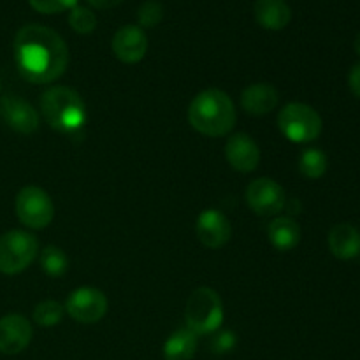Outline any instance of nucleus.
<instances>
[{
	"mask_svg": "<svg viewBox=\"0 0 360 360\" xmlns=\"http://www.w3.org/2000/svg\"><path fill=\"white\" fill-rule=\"evenodd\" d=\"M112 53L123 63H137L148 51V37L137 25H125L112 37Z\"/></svg>",
	"mask_w": 360,
	"mask_h": 360,
	"instance_id": "13",
	"label": "nucleus"
},
{
	"mask_svg": "<svg viewBox=\"0 0 360 360\" xmlns=\"http://www.w3.org/2000/svg\"><path fill=\"white\" fill-rule=\"evenodd\" d=\"M186 329L197 336L214 334L224 322V302L217 290L200 287L190 294L185 308Z\"/></svg>",
	"mask_w": 360,
	"mask_h": 360,
	"instance_id": "4",
	"label": "nucleus"
},
{
	"mask_svg": "<svg viewBox=\"0 0 360 360\" xmlns=\"http://www.w3.org/2000/svg\"><path fill=\"white\" fill-rule=\"evenodd\" d=\"M91 7L95 9H111V7H116L118 4H122L123 0H86Z\"/></svg>",
	"mask_w": 360,
	"mask_h": 360,
	"instance_id": "28",
	"label": "nucleus"
},
{
	"mask_svg": "<svg viewBox=\"0 0 360 360\" xmlns=\"http://www.w3.org/2000/svg\"><path fill=\"white\" fill-rule=\"evenodd\" d=\"M354 46H355V51H357V55L360 56V32L357 34V37H355Z\"/></svg>",
	"mask_w": 360,
	"mask_h": 360,
	"instance_id": "29",
	"label": "nucleus"
},
{
	"mask_svg": "<svg viewBox=\"0 0 360 360\" xmlns=\"http://www.w3.org/2000/svg\"><path fill=\"white\" fill-rule=\"evenodd\" d=\"M236 108L225 91L210 88L193 97L188 108V122L197 132L210 137L227 136L236 125Z\"/></svg>",
	"mask_w": 360,
	"mask_h": 360,
	"instance_id": "2",
	"label": "nucleus"
},
{
	"mask_svg": "<svg viewBox=\"0 0 360 360\" xmlns=\"http://www.w3.org/2000/svg\"><path fill=\"white\" fill-rule=\"evenodd\" d=\"M42 271L51 278H60L69 269V259L58 246H46L39 257Z\"/></svg>",
	"mask_w": 360,
	"mask_h": 360,
	"instance_id": "21",
	"label": "nucleus"
},
{
	"mask_svg": "<svg viewBox=\"0 0 360 360\" xmlns=\"http://www.w3.org/2000/svg\"><path fill=\"white\" fill-rule=\"evenodd\" d=\"M197 334L190 329H178L165 340L164 359L165 360H190L197 352Z\"/></svg>",
	"mask_w": 360,
	"mask_h": 360,
	"instance_id": "19",
	"label": "nucleus"
},
{
	"mask_svg": "<svg viewBox=\"0 0 360 360\" xmlns=\"http://www.w3.org/2000/svg\"><path fill=\"white\" fill-rule=\"evenodd\" d=\"M39 255V243L25 231H9L0 236V273L18 274Z\"/></svg>",
	"mask_w": 360,
	"mask_h": 360,
	"instance_id": "6",
	"label": "nucleus"
},
{
	"mask_svg": "<svg viewBox=\"0 0 360 360\" xmlns=\"http://www.w3.org/2000/svg\"><path fill=\"white\" fill-rule=\"evenodd\" d=\"M63 313H65V308L60 302L42 301L35 306L34 322L41 327H55L62 322Z\"/></svg>",
	"mask_w": 360,
	"mask_h": 360,
	"instance_id": "22",
	"label": "nucleus"
},
{
	"mask_svg": "<svg viewBox=\"0 0 360 360\" xmlns=\"http://www.w3.org/2000/svg\"><path fill=\"white\" fill-rule=\"evenodd\" d=\"M280 102V94L269 83H255L241 94V105L253 116H264L273 111Z\"/></svg>",
	"mask_w": 360,
	"mask_h": 360,
	"instance_id": "15",
	"label": "nucleus"
},
{
	"mask_svg": "<svg viewBox=\"0 0 360 360\" xmlns=\"http://www.w3.org/2000/svg\"><path fill=\"white\" fill-rule=\"evenodd\" d=\"M108 297L102 290L83 287L74 290L65 302V311L79 323H97L108 313Z\"/></svg>",
	"mask_w": 360,
	"mask_h": 360,
	"instance_id": "8",
	"label": "nucleus"
},
{
	"mask_svg": "<svg viewBox=\"0 0 360 360\" xmlns=\"http://www.w3.org/2000/svg\"><path fill=\"white\" fill-rule=\"evenodd\" d=\"M164 20V6L157 0H146L137 11V21L141 27L153 28Z\"/></svg>",
	"mask_w": 360,
	"mask_h": 360,
	"instance_id": "24",
	"label": "nucleus"
},
{
	"mask_svg": "<svg viewBox=\"0 0 360 360\" xmlns=\"http://www.w3.org/2000/svg\"><path fill=\"white\" fill-rule=\"evenodd\" d=\"M236 343H238V338H236L232 330H221V333L217 330L213 341H211V350L218 355L229 354L236 347Z\"/></svg>",
	"mask_w": 360,
	"mask_h": 360,
	"instance_id": "26",
	"label": "nucleus"
},
{
	"mask_svg": "<svg viewBox=\"0 0 360 360\" xmlns=\"http://www.w3.org/2000/svg\"><path fill=\"white\" fill-rule=\"evenodd\" d=\"M195 234L206 248L218 250L231 241L232 225L218 210H206L197 218Z\"/></svg>",
	"mask_w": 360,
	"mask_h": 360,
	"instance_id": "11",
	"label": "nucleus"
},
{
	"mask_svg": "<svg viewBox=\"0 0 360 360\" xmlns=\"http://www.w3.org/2000/svg\"><path fill=\"white\" fill-rule=\"evenodd\" d=\"M41 111L51 129L63 134H74L86 122V105L76 90L53 86L41 98Z\"/></svg>",
	"mask_w": 360,
	"mask_h": 360,
	"instance_id": "3",
	"label": "nucleus"
},
{
	"mask_svg": "<svg viewBox=\"0 0 360 360\" xmlns=\"http://www.w3.org/2000/svg\"><path fill=\"white\" fill-rule=\"evenodd\" d=\"M348 86H350L352 94L360 98V63L352 67L350 74H348Z\"/></svg>",
	"mask_w": 360,
	"mask_h": 360,
	"instance_id": "27",
	"label": "nucleus"
},
{
	"mask_svg": "<svg viewBox=\"0 0 360 360\" xmlns=\"http://www.w3.org/2000/svg\"><path fill=\"white\" fill-rule=\"evenodd\" d=\"M16 214L25 227H30L39 231L46 229L53 221L55 217V206L48 193L39 186H25L18 192L16 202Z\"/></svg>",
	"mask_w": 360,
	"mask_h": 360,
	"instance_id": "7",
	"label": "nucleus"
},
{
	"mask_svg": "<svg viewBox=\"0 0 360 360\" xmlns=\"http://www.w3.org/2000/svg\"><path fill=\"white\" fill-rule=\"evenodd\" d=\"M0 94H2V81H0Z\"/></svg>",
	"mask_w": 360,
	"mask_h": 360,
	"instance_id": "30",
	"label": "nucleus"
},
{
	"mask_svg": "<svg viewBox=\"0 0 360 360\" xmlns=\"http://www.w3.org/2000/svg\"><path fill=\"white\" fill-rule=\"evenodd\" d=\"M246 202L259 217H274L283 211L287 204L283 186L271 178L253 179L246 188Z\"/></svg>",
	"mask_w": 360,
	"mask_h": 360,
	"instance_id": "9",
	"label": "nucleus"
},
{
	"mask_svg": "<svg viewBox=\"0 0 360 360\" xmlns=\"http://www.w3.org/2000/svg\"><path fill=\"white\" fill-rule=\"evenodd\" d=\"M14 60L27 81L46 84L63 76L69 65V48L55 30L27 25L14 37Z\"/></svg>",
	"mask_w": 360,
	"mask_h": 360,
	"instance_id": "1",
	"label": "nucleus"
},
{
	"mask_svg": "<svg viewBox=\"0 0 360 360\" xmlns=\"http://www.w3.org/2000/svg\"><path fill=\"white\" fill-rule=\"evenodd\" d=\"M225 157L236 171L253 172L260 162V148L252 137L239 132L229 137L225 144Z\"/></svg>",
	"mask_w": 360,
	"mask_h": 360,
	"instance_id": "14",
	"label": "nucleus"
},
{
	"mask_svg": "<svg viewBox=\"0 0 360 360\" xmlns=\"http://www.w3.org/2000/svg\"><path fill=\"white\" fill-rule=\"evenodd\" d=\"M267 238L280 252L294 250L301 241V227L290 217H278L267 225Z\"/></svg>",
	"mask_w": 360,
	"mask_h": 360,
	"instance_id": "18",
	"label": "nucleus"
},
{
	"mask_svg": "<svg viewBox=\"0 0 360 360\" xmlns=\"http://www.w3.org/2000/svg\"><path fill=\"white\" fill-rule=\"evenodd\" d=\"M37 13L56 14L77 6V0H28Z\"/></svg>",
	"mask_w": 360,
	"mask_h": 360,
	"instance_id": "25",
	"label": "nucleus"
},
{
	"mask_svg": "<svg viewBox=\"0 0 360 360\" xmlns=\"http://www.w3.org/2000/svg\"><path fill=\"white\" fill-rule=\"evenodd\" d=\"M0 118L18 134H34L39 129V115L32 104L18 95L0 97Z\"/></svg>",
	"mask_w": 360,
	"mask_h": 360,
	"instance_id": "10",
	"label": "nucleus"
},
{
	"mask_svg": "<svg viewBox=\"0 0 360 360\" xmlns=\"http://www.w3.org/2000/svg\"><path fill=\"white\" fill-rule=\"evenodd\" d=\"M34 330L30 322L21 315L0 319V354L18 355L30 345Z\"/></svg>",
	"mask_w": 360,
	"mask_h": 360,
	"instance_id": "12",
	"label": "nucleus"
},
{
	"mask_svg": "<svg viewBox=\"0 0 360 360\" xmlns=\"http://www.w3.org/2000/svg\"><path fill=\"white\" fill-rule=\"evenodd\" d=\"M327 241L330 253L340 260H352L360 253V234L350 224L334 225Z\"/></svg>",
	"mask_w": 360,
	"mask_h": 360,
	"instance_id": "16",
	"label": "nucleus"
},
{
	"mask_svg": "<svg viewBox=\"0 0 360 360\" xmlns=\"http://www.w3.org/2000/svg\"><path fill=\"white\" fill-rule=\"evenodd\" d=\"M278 129L288 141L297 144L311 143L322 132V118L308 104L292 102L287 104L278 115Z\"/></svg>",
	"mask_w": 360,
	"mask_h": 360,
	"instance_id": "5",
	"label": "nucleus"
},
{
	"mask_svg": "<svg viewBox=\"0 0 360 360\" xmlns=\"http://www.w3.org/2000/svg\"><path fill=\"white\" fill-rule=\"evenodd\" d=\"M69 25L72 27L74 32L81 35H88L95 30L97 27V16L91 9L83 6H76L70 9L69 14Z\"/></svg>",
	"mask_w": 360,
	"mask_h": 360,
	"instance_id": "23",
	"label": "nucleus"
},
{
	"mask_svg": "<svg viewBox=\"0 0 360 360\" xmlns=\"http://www.w3.org/2000/svg\"><path fill=\"white\" fill-rule=\"evenodd\" d=\"M253 13L257 23L267 30H283L292 20V9L285 0H257Z\"/></svg>",
	"mask_w": 360,
	"mask_h": 360,
	"instance_id": "17",
	"label": "nucleus"
},
{
	"mask_svg": "<svg viewBox=\"0 0 360 360\" xmlns=\"http://www.w3.org/2000/svg\"><path fill=\"white\" fill-rule=\"evenodd\" d=\"M329 167V160L327 155L319 148H309V150L302 151L301 158H299V171L304 178L319 179L322 178Z\"/></svg>",
	"mask_w": 360,
	"mask_h": 360,
	"instance_id": "20",
	"label": "nucleus"
}]
</instances>
